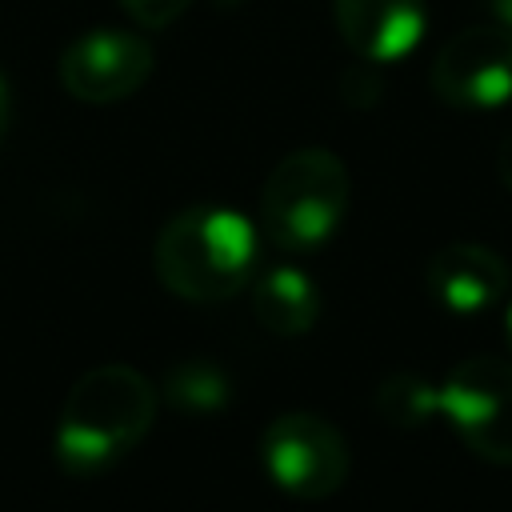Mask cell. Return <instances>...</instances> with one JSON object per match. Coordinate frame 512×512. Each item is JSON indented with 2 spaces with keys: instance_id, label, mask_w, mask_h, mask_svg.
I'll return each mask as SVG.
<instances>
[{
  "instance_id": "6da1fadb",
  "label": "cell",
  "mask_w": 512,
  "mask_h": 512,
  "mask_svg": "<svg viewBox=\"0 0 512 512\" xmlns=\"http://www.w3.org/2000/svg\"><path fill=\"white\" fill-rule=\"evenodd\" d=\"M156 384L132 364H96L64 396L52 448L64 472L96 476L128 456L156 420Z\"/></svg>"
},
{
  "instance_id": "7a4b0ae2",
  "label": "cell",
  "mask_w": 512,
  "mask_h": 512,
  "mask_svg": "<svg viewBox=\"0 0 512 512\" xmlns=\"http://www.w3.org/2000/svg\"><path fill=\"white\" fill-rule=\"evenodd\" d=\"M260 236L228 204H192L176 212L152 244L156 280L192 304H220L252 284Z\"/></svg>"
},
{
  "instance_id": "3957f363",
  "label": "cell",
  "mask_w": 512,
  "mask_h": 512,
  "mask_svg": "<svg viewBox=\"0 0 512 512\" xmlns=\"http://www.w3.org/2000/svg\"><path fill=\"white\" fill-rule=\"evenodd\" d=\"M352 200V176L332 148L288 152L260 188V228L284 252H312L336 236Z\"/></svg>"
},
{
  "instance_id": "277c9868",
  "label": "cell",
  "mask_w": 512,
  "mask_h": 512,
  "mask_svg": "<svg viewBox=\"0 0 512 512\" xmlns=\"http://www.w3.org/2000/svg\"><path fill=\"white\" fill-rule=\"evenodd\" d=\"M268 480L296 500H328L344 488L352 452L344 432L320 412H280L260 436Z\"/></svg>"
},
{
  "instance_id": "5b68a950",
  "label": "cell",
  "mask_w": 512,
  "mask_h": 512,
  "mask_svg": "<svg viewBox=\"0 0 512 512\" xmlns=\"http://www.w3.org/2000/svg\"><path fill=\"white\" fill-rule=\"evenodd\" d=\"M436 392L440 416L472 456L512 464V364L504 356H468L452 364Z\"/></svg>"
},
{
  "instance_id": "8992f818",
  "label": "cell",
  "mask_w": 512,
  "mask_h": 512,
  "mask_svg": "<svg viewBox=\"0 0 512 512\" xmlns=\"http://www.w3.org/2000/svg\"><path fill=\"white\" fill-rule=\"evenodd\" d=\"M428 84L440 104L456 112H496L512 100V32L492 24H468L432 60Z\"/></svg>"
},
{
  "instance_id": "52a82bcc",
  "label": "cell",
  "mask_w": 512,
  "mask_h": 512,
  "mask_svg": "<svg viewBox=\"0 0 512 512\" xmlns=\"http://www.w3.org/2000/svg\"><path fill=\"white\" fill-rule=\"evenodd\" d=\"M156 68L148 36L128 28H96L76 36L56 64L60 88L80 104H120L136 96Z\"/></svg>"
},
{
  "instance_id": "ba28073f",
  "label": "cell",
  "mask_w": 512,
  "mask_h": 512,
  "mask_svg": "<svg viewBox=\"0 0 512 512\" xmlns=\"http://www.w3.org/2000/svg\"><path fill=\"white\" fill-rule=\"evenodd\" d=\"M424 284H428V296L444 312H452V316H484L508 296L512 268L496 248L472 244V240H456V244H444V248H436L428 256Z\"/></svg>"
},
{
  "instance_id": "9c48e42d",
  "label": "cell",
  "mask_w": 512,
  "mask_h": 512,
  "mask_svg": "<svg viewBox=\"0 0 512 512\" xmlns=\"http://www.w3.org/2000/svg\"><path fill=\"white\" fill-rule=\"evenodd\" d=\"M332 20L340 40L364 64L404 60L428 32L424 0H332Z\"/></svg>"
},
{
  "instance_id": "30bf717a",
  "label": "cell",
  "mask_w": 512,
  "mask_h": 512,
  "mask_svg": "<svg viewBox=\"0 0 512 512\" xmlns=\"http://www.w3.org/2000/svg\"><path fill=\"white\" fill-rule=\"evenodd\" d=\"M252 312L272 336H304L320 320V288L296 264H276L252 280Z\"/></svg>"
},
{
  "instance_id": "8fae6325",
  "label": "cell",
  "mask_w": 512,
  "mask_h": 512,
  "mask_svg": "<svg viewBox=\"0 0 512 512\" xmlns=\"http://www.w3.org/2000/svg\"><path fill=\"white\" fill-rule=\"evenodd\" d=\"M228 396H232L228 372L204 356H188V360L172 364L164 376V400L188 416H212L228 404Z\"/></svg>"
},
{
  "instance_id": "7c38bea8",
  "label": "cell",
  "mask_w": 512,
  "mask_h": 512,
  "mask_svg": "<svg viewBox=\"0 0 512 512\" xmlns=\"http://www.w3.org/2000/svg\"><path fill=\"white\" fill-rule=\"evenodd\" d=\"M376 412L392 428H420L432 416H440V392L432 380L416 372H392L376 388Z\"/></svg>"
},
{
  "instance_id": "4fadbf2b",
  "label": "cell",
  "mask_w": 512,
  "mask_h": 512,
  "mask_svg": "<svg viewBox=\"0 0 512 512\" xmlns=\"http://www.w3.org/2000/svg\"><path fill=\"white\" fill-rule=\"evenodd\" d=\"M116 4L140 28H168L192 8V0H116Z\"/></svg>"
},
{
  "instance_id": "5bb4252c",
  "label": "cell",
  "mask_w": 512,
  "mask_h": 512,
  "mask_svg": "<svg viewBox=\"0 0 512 512\" xmlns=\"http://www.w3.org/2000/svg\"><path fill=\"white\" fill-rule=\"evenodd\" d=\"M496 176H500V184L512 192V128L504 132V140H500V148H496Z\"/></svg>"
},
{
  "instance_id": "9a60e30c",
  "label": "cell",
  "mask_w": 512,
  "mask_h": 512,
  "mask_svg": "<svg viewBox=\"0 0 512 512\" xmlns=\"http://www.w3.org/2000/svg\"><path fill=\"white\" fill-rule=\"evenodd\" d=\"M484 8H488V16L500 24V28H508L512 32V0H480Z\"/></svg>"
},
{
  "instance_id": "2e32d148",
  "label": "cell",
  "mask_w": 512,
  "mask_h": 512,
  "mask_svg": "<svg viewBox=\"0 0 512 512\" xmlns=\"http://www.w3.org/2000/svg\"><path fill=\"white\" fill-rule=\"evenodd\" d=\"M8 120H12V96H8V80L0 76V140L8 132Z\"/></svg>"
},
{
  "instance_id": "e0dca14e",
  "label": "cell",
  "mask_w": 512,
  "mask_h": 512,
  "mask_svg": "<svg viewBox=\"0 0 512 512\" xmlns=\"http://www.w3.org/2000/svg\"><path fill=\"white\" fill-rule=\"evenodd\" d=\"M504 336H508V352H512V304H508V320H504Z\"/></svg>"
}]
</instances>
